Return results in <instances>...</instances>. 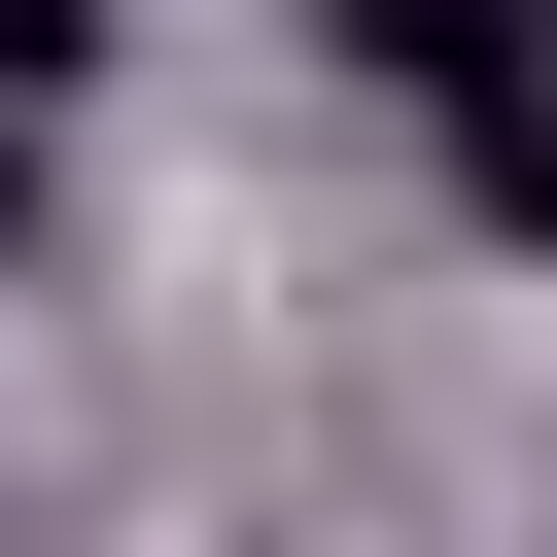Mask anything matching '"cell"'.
Wrapping results in <instances>:
<instances>
[{
    "instance_id": "cell-2",
    "label": "cell",
    "mask_w": 557,
    "mask_h": 557,
    "mask_svg": "<svg viewBox=\"0 0 557 557\" xmlns=\"http://www.w3.org/2000/svg\"><path fill=\"white\" fill-rule=\"evenodd\" d=\"M0 209H35V139H0Z\"/></svg>"
},
{
    "instance_id": "cell-1",
    "label": "cell",
    "mask_w": 557,
    "mask_h": 557,
    "mask_svg": "<svg viewBox=\"0 0 557 557\" xmlns=\"http://www.w3.org/2000/svg\"><path fill=\"white\" fill-rule=\"evenodd\" d=\"M348 70L453 139V209H487V244H557V70H522L487 0H348Z\"/></svg>"
}]
</instances>
